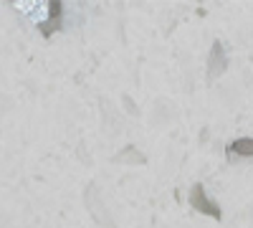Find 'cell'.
<instances>
[{"label": "cell", "mask_w": 253, "mask_h": 228, "mask_svg": "<svg viewBox=\"0 0 253 228\" xmlns=\"http://www.w3.org/2000/svg\"><path fill=\"white\" fill-rule=\"evenodd\" d=\"M190 205H193L195 211L205 213V216H213L215 221H220V218H223L220 205H218L213 198H208V193H205V185H203V182H195L193 188H190Z\"/></svg>", "instance_id": "1"}, {"label": "cell", "mask_w": 253, "mask_h": 228, "mask_svg": "<svg viewBox=\"0 0 253 228\" xmlns=\"http://www.w3.org/2000/svg\"><path fill=\"white\" fill-rule=\"evenodd\" d=\"M228 155L230 157H243L251 160L253 157V137H238L228 144Z\"/></svg>", "instance_id": "5"}, {"label": "cell", "mask_w": 253, "mask_h": 228, "mask_svg": "<svg viewBox=\"0 0 253 228\" xmlns=\"http://www.w3.org/2000/svg\"><path fill=\"white\" fill-rule=\"evenodd\" d=\"M61 20H63V3L61 0H53L48 5V20L46 23H41V33L43 36H51L61 28Z\"/></svg>", "instance_id": "4"}, {"label": "cell", "mask_w": 253, "mask_h": 228, "mask_svg": "<svg viewBox=\"0 0 253 228\" xmlns=\"http://www.w3.org/2000/svg\"><path fill=\"white\" fill-rule=\"evenodd\" d=\"M228 69V51L223 46V41H215L210 48V58H208V79H215Z\"/></svg>", "instance_id": "2"}, {"label": "cell", "mask_w": 253, "mask_h": 228, "mask_svg": "<svg viewBox=\"0 0 253 228\" xmlns=\"http://www.w3.org/2000/svg\"><path fill=\"white\" fill-rule=\"evenodd\" d=\"M86 203H89V213H91L104 228H112V221H109L107 213H104L101 200H99V190L94 188V185H89V188H86Z\"/></svg>", "instance_id": "3"}, {"label": "cell", "mask_w": 253, "mask_h": 228, "mask_svg": "<svg viewBox=\"0 0 253 228\" xmlns=\"http://www.w3.org/2000/svg\"><path fill=\"white\" fill-rule=\"evenodd\" d=\"M114 160H117V162H124V160H134V162H144V157H142V155H139V152H137V150L132 147V144H129V147H124V150H122V152H119V155H117Z\"/></svg>", "instance_id": "6"}]
</instances>
